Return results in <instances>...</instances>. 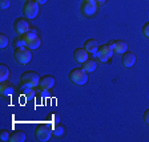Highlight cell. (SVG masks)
I'll return each mask as SVG.
<instances>
[{
    "label": "cell",
    "mask_w": 149,
    "mask_h": 142,
    "mask_svg": "<svg viewBox=\"0 0 149 142\" xmlns=\"http://www.w3.org/2000/svg\"><path fill=\"white\" fill-rule=\"evenodd\" d=\"M144 121H145V124L149 125V109H146L144 113Z\"/></svg>",
    "instance_id": "cell-26"
},
{
    "label": "cell",
    "mask_w": 149,
    "mask_h": 142,
    "mask_svg": "<svg viewBox=\"0 0 149 142\" xmlns=\"http://www.w3.org/2000/svg\"><path fill=\"white\" fill-rule=\"evenodd\" d=\"M28 29H29V23L27 21V19L19 17L13 21V31H15L17 35H20V36H23Z\"/></svg>",
    "instance_id": "cell-8"
},
{
    "label": "cell",
    "mask_w": 149,
    "mask_h": 142,
    "mask_svg": "<svg viewBox=\"0 0 149 142\" xmlns=\"http://www.w3.org/2000/svg\"><path fill=\"white\" fill-rule=\"evenodd\" d=\"M8 44H9L8 37H7L4 33H0V48H6Z\"/></svg>",
    "instance_id": "cell-21"
},
{
    "label": "cell",
    "mask_w": 149,
    "mask_h": 142,
    "mask_svg": "<svg viewBox=\"0 0 149 142\" xmlns=\"http://www.w3.org/2000/svg\"><path fill=\"white\" fill-rule=\"evenodd\" d=\"M52 132L56 137H61L63 134L65 133V126H63V125H60V124H56Z\"/></svg>",
    "instance_id": "cell-20"
},
{
    "label": "cell",
    "mask_w": 149,
    "mask_h": 142,
    "mask_svg": "<svg viewBox=\"0 0 149 142\" xmlns=\"http://www.w3.org/2000/svg\"><path fill=\"white\" fill-rule=\"evenodd\" d=\"M9 77V69L6 65H0V81H7Z\"/></svg>",
    "instance_id": "cell-18"
},
{
    "label": "cell",
    "mask_w": 149,
    "mask_h": 142,
    "mask_svg": "<svg viewBox=\"0 0 149 142\" xmlns=\"http://www.w3.org/2000/svg\"><path fill=\"white\" fill-rule=\"evenodd\" d=\"M115 55V51H113V46L112 44H104V45H100L97 52L95 53V56L97 57V60L101 62H108L111 61V59Z\"/></svg>",
    "instance_id": "cell-3"
},
{
    "label": "cell",
    "mask_w": 149,
    "mask_h": 142,
    "mask_svg": "<svg viewBox=\"0 0 149 142\" xmlns=\"http://www.w3.org/2000/svg\"><path fill=\"white\" fill-rule=\"evenodd\" d=\"M99 46H100L99 43H97V40H95V39H88V40L84 41V48L89 53H92V55H95V53L97 52Z\"/></svg>",
    "instance_id": "cell-12"
},
{
    "label": "cell",
    "mask_w": 149,
    "mask_h": 142,
    "mask_svg": "<svg viewBox=\"0 0 149 142\" xmlns=\"http://www.w3.org/2000/svg\"><path fill=\"white\" fill-rule=\"evenodd\" d=\"M23 40L25 41V43H29V41H32V40H35L36 37H39L37 36V32H36V29H33V28H29L27 32H25L24 35H23Z\"/></svg>",
    "instance_id": "cell-16"
},
{
    "label": "cell",
    "mask_w": 149,
    "mask_h": 142,
    "mask_svg": "<svg viewBox=\"0 0 149 142\" xmlns=\"http://www.w3.org/2000/svg\"><path fill=\"white\" fill-rule=\"evenodd\" d=\"M97 68V61L96 60H91L88 59L85 62H83V69L87 73H92V72H95Z\"/></svg>",
    "instance_id": "cell-15"
},
{
    "label": "cell",
    "mask_w": 149,
    "mask_h": 142,
    "mask_svg": "<svg viewBox=\"0 0 149 142\" xmlns=\"http://www.w3.org/2000/svg\"><path fill=\"white\" fill-rule=\"evenodd\" d=\"M40 78L41 77L39 76V73H36L33 71H27L20 76V85L27 88H36L39 87Z\"/></svg>",
    "instance_id": "cell-1"
},
{
    "label": "cell",
    "mask_w": 149,
    "mask_h": 142,
    "mask_svg": "<svg viewBox=\"0 0 149 142\" xmlns=\"http://www.w3.org/2000/svg\"><path fill=\"white\" fill-rule=\"evenodd\" d=\"M36 1H37L39 4H45L47 1H48V0H36Z\"/></svg>",
    "instance_id": "cell-29"
},
{
    "label": "cell",
    "mask_w": 149,
    "mask_h": 142,
    "mask_svg": "<svg viewBox=\"0 0 149 142\" xmlns=\"http://www.w3.org/2000/svg\"><path fill=\"white\" fill-rule=\"evenodd\" d=\"M13 92V84L7 81H0V93L3 96H8V94H12Z\"/></svg>",
    "instance_id": "cell-13"
},
{
    "label": "cell",
    "mask_w": 149,
    "mask_h": 142,
    "mask_svg": "<svg viewBox=\"0 0 149 142\" xmlns=\"http://www.w3.org/2000/svg\"><path fill=\"white\" fill-rule=\"evenodd\" d=\"M121 62L125 68H132L134 64H136V55L133 52H125L123 53V57H121Z\"/></svg>",
    "instance_id": "cell-10"
},
{
    "label": "cell",
    "mask_w": 149,
    "mask_h": 142,
    "mask_svg": "<svg viewBox=\"0 0 149 142\" xmlns=\"http://www.w3.org/2000/svg\"><path fill=\"white\" fill-rule=\"evenodd\" d=\"M69 80L74 85H85L88 82V73L83 68H74L69 72Z\"/></svg>",
    "instance_id": "cell-2"
},
{
    "label": "cell",
    "mask_w": 149,
    "mask_h": 142,
    "mask_svg": "<svg viewBox=\"0 0 149 142\" xmlns=\"http://www.w3.org/2000/svg\"><path fill=\"white\" fill-rule=\"evenodd\" d=\"M9 137H11V134H9L7 130L0 132V139H1V141H9Z\"/></svg>",
    "instance_id": "cell-24"
},
{
    "label": "cell",
    "mask_w": 149,
    "mask_h": 142,
    "mask_svg": "<svg viewBox=\"0 0 149 142\" xmlns=\"http://www.w3.org/2000/svg\"><path fill=\"white\" fill-rule=\"evenodd\" d=\"M11 6V0H0V8L3 9H8Z\"/></svg>",
    "instance_id": "cell-23"
},
{
    "label": "cell",
    "mask_w": 149,
    "mask_h": 142,
    "mask_svg": "<svg viewBox=\"0 0 149 142\" xmlns=\"http://www.w3.org/2000/svg\"><path fill=\"white\" fill-rule=\"evenodd\" d=\"M40 96H43V97H49L51 93H49V90H40Z\"/></svg>",
    "instance_id": "cell-27"
},
{
    "label": "cell",
    "mask_w": 149,
    "mask_h": 142,
    "mask_svg": "<svg viewBox=\"0 0 149 142\" xmlns=\"http://www.w3.org/2000/svg\"><path fill=\"white\" fill-rule=\"evenodd\" d=\"M141 31H143L144 36H145L146 39H149V21L144 24V27H143V29H141Z\"/></svg>",
    "instance_id": "cell-25"
},
{
    "label": "cell",
    "mask_w": 149,
    "mask_h": 142,
    "mask_svg": "<svg viewBox=\"0 0 149 142\" xmlns=\"http://www.w3.org/2000/svg\"><path fill=\"white\" fill-rule=\"evenodd\" d=\"M73 59L77 62L83 64V62H85L89 59V52H88L85 48H77V49L73 52Z\"/></svg>",
    "instance_id": "cell-11"
},
{
    "label": "cell",
    "mask_w": 149,
    "mask_h": 142,
    "mask_svg": "<svg viewBox=\"0 0 149 142\" xmlns=\"http://www.w3.org/2000/svg\"><path fill=\"white\" fill-rule=\"evenodd\" d=\"M52 129H51L48 125H39L36 127V132H35V136L40 142H47L52 136Z\"/></svg>",
    "instance_id": "cell-7"
},
{
    "label": "cell",
    "mask_w": 149,
    "mask_h": 142,
    "mask_svg": "<svg viewBox=\"0 0 149 142\" xmlns=\"http://www.w3.org/2000/svg\"><path fill=\"white\" fill-rule=\"evenodd\" d=\"M40 45H41V40H40V37H36L35 40L29 41V43L27 44V48H28V49H31V51H35V49H37V48H39Z\"/></svg>",
    "instance_id": "cell-19"
},
{
    "label": "cell",
    "mask_w": 149,
    "mask_h": 142,
    "mask_svg": "<svg viewBox=\"0 0 149 142\" xmlns=\"http://www.w3.org/2000/svg\"><path fill=\"white\" fill-rule=\"evenodd\" d=\"M25 141V133L23 132H15L9 137V142H24Z\"/></svg>",
    "instance_id": "cell-17"
},
{
    "label": "cell",
    "mask_w": 149,
    "mask_h": 142,
    "mask_svg": "<svg viewBox=\"0 0 149 142\" xmlns=\"http://www.w3.org/2000/svg\"><path fill=\"white\" fill-rule=\"evenodd\" d=\"M13 45H15V48H23V46H27V43L23 40V37H20V39H16Z\"/></svg>",
    "instance_id": "cell-22"
},
{
    "label": "cell",
    "mask_w": 149,
    "mask_h": 142,
    "mask_svg": "<svg viewBox=\"0 0 149 142\" xmlns=\"http://www.w3.org/2000/svg\"><path fill=\"white\" fill-rule=\"evenodd\" d=\"M97 8H99V4H97L95 0H83L80 11L84 16L89 17V16H93L97 12Z\"/></svg>",
    "instance_id": "cell-6"
},
{
    "label": "cell",
    "mask_w": 149,
    "mask_h": 142,
    "mask_svg": "<svg viewBox=\"0 0 149 142\" xmlns=\"http://www.w3.org/2000/svg\"><path fill=\"white\" fill-rule=\"evenodd\" d=\"M55 87V78L52 76H44L40 78L39 82V89L40 90H49Z\"/></svg>",
    "instance_id": "cell-9"
},
{
    "label": "cell",
    "mask_w": 149,
    "mask_h": 142,
    "mask_svg": "<svg viewBox=\"0 0 149 142\" xmlns=\"http://www.w3.org/2000/svg\"><path fill=\"white\" fill-rule=\"evenodd\" d=\"M23 13L27 19H35L39 15V3L36 0H25L23 4Z\"/></svg>",
    "instance_id": "cell-4"
},
{
    "label": "cell",
    "mask_w": 149,
    "mask_h": 142,
    "mask_svg": "<svg viewBox=\"0 0 149 142\" xmlns=\"http://www.w3.org/2000/svg\"><path fill=\"white\" fill-rule=\"evenodd\" d=\"M13 56H15L16 61H17L19 64H22V65H27L32 59L31 49H28L27 46H23V48H15Z\"/></svg>",
    "instance_id": "cell-5"
},
{
    "label": "cell",
    "mask_w": 149,
    "mask_h": 142,
    "mask_svg": "<svg viewBox=\"0 0 149 142\" xmlns=\"http://www.w3.org/2000/svg\"><path fill=\"white\" fill-rule=\"evenodd\" d=\"M111 44H112V46H113L115 53H125L128 49L127 43L123 40H115V41H112Z\"/></svg>",
    "instance_id": "cell-14"
},
{
    "label": "cell",
    "mask_w": 149,
    "mask_h": 142,
    "mask_svg": "<svg viewBox=\"0 0 149 142\" xmlns=\"http://www.w3.org/2000/svg\"><path fill=\"white\" fill-rule=\"evenodd\" d=\"M95 1H96V3H97V4H99V6H102V4L105 3L107 0H95Z\"/></svg>",
    "instance_id": "cell-28"
}]
</instances>
